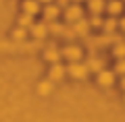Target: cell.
<instances>
[{
	"label": "cell",
	"instance_id": "25",
	"mask_svg": "<svg viewBox=\"0 0 125 122\" xmlns=\"http://www.w3.org/2000/svg\"><path fill=\"white\" fill-rule=\"evenodd\" d=\"M73 2H81V0H73Z\"/></svg>",
	"mask_w": 125,
	"mask_h": 122
},
{
	"label": "cell",
	"instance_id": "23",
	"mask_svg": "<svg viewBox=\"0 0 125 122\" xmlns=\"http://www.w3.org/2000/svg\"><path fill=\"white\" fill-rule=\"evenodd\" d=\"M121 87L125 89V74H123V81H121Z\"/></svg>",
	"mask_w": 125,
	"mask_h": 122
},
{
	"label": "cell",
	"instance_id": "16",
	"mask_svg": "<svg viewBox=\"0 0 125 122\" xmlns=\"http://www.w3.org/2000/svg\"><path fill=\"white\" fill-rule=\"evenodd\" d=\"M50 91H52V83H50V81H46V83H40V85H38V93H40V95H48Z\"/></svg>",
	"mask_w": 125,
	"mask_h": 122
},
{
	"label": "cell",
	"instance_id": "12",
	"mask_svg": "<svg viewBox=\"0 0 125 122\" xmlns=\"http://www.w3.org/2000/svg\"><path fill=\"white\" fill-rule=\"evenodd\" d=\"M88 27H90V23L83 21V19H79V21L73 23V31H75V33H79V35H83L85 31H88Z\"/></svg>",
	"mask_w": 125,
	"mask_h": 122
},
{
	"label": "cell",
	"instance_id": "11",
	"mask_svg": "<svg viewBox=\"0 0 125 122\" xmlns=\"http://www.w3.org/2000/svg\"><path fill=\"white\" fill-rule=\"evenodd\" d=\"M58 13H61V8H58V6H46V8H44L46 21H54V19L58 17Z\"/></svg>",
	"mask_w": 125,
	"mask_h": 122
},
{
	"label": "cell",
	"instance_id": "5",
	"mask_svg": "<svg viewBox=\"0 0 125 122\" xmlns=\"http://www.w3.org/2000/svg\"><path fill=\"white\" fill-rule=\"evenodd\" d=\"M46 33H48V27L44 25V23H36V25H31V35L36 39H44Z\"/></svg>",
	"mask_w": 125,
	"mask_h": 122
},
{
	"label": "cell",
	"instance_id": "19",
	"mask_svg": "<svg viewBox=\"0 0 125 122\" xmlns=\"http://www.w3.org/2000/svg\"><path fill=\"white\" fill-rule=\"evenodd\" d=\"M115 73L125 74V58H119V62H117V66H115Z\"/></svg>",
	"mask_w": 125,
	"mask_h": 122
},
{
	"label": "cell",
	"instance_id": "6",
	"mask_svg": "<svg viewBox=\"0 0 125 122\" xmlns=\"http://www.w3.org/2000/svg\"><path fill=\"white\" fill-rule=\"evenodd\" d=\"M23 10H25L27 15L40 13V2H38V0H25V2H23Z\"/></svg>",
	"mask_w": 125,
	"mask_h": 122
},
{
	"label": "cell",
	"instance_id": "18",
	"mask_svg": "<svg viewBox=\"0 0 125 122\" xmlns=\"http://www.w3.org/2000/svg\"><path fill=\"white\" fill-rule=\"evenodd\" d=\"M25 35H27L25 27H19V29H15V31H13V37H15V39H23Z\"/></svg>",
	"mask_w": 125,
	"mask_h": 122
},
{
	"label": "cell",
	"instance_id": "1",
	"mask_svg": "<svg viewBox=\"0 0 125 122\" xmlns=\"http://www.w3.org/2000/svg\"><path fill=\"white\" fill-rule=\"evenodd\" d=\"M81 17H83V8H81V6H77V2H75L73 6H67V10H65V19H67L69 23L79 21Z\"/></svg>",
	"mask_w": 125,
	"mask_h": 122
},
{
	"label": "cell",
	"instance_id": "14",
	"mask_svg": "<svg viewBox=\"0 0 125 122\" xmlns=\"http://www.w3.org/2000/svg\"><path fill=\"white\" fill-rule=\"evenodd\" d=\"M19 25H21V27H31V25H33V15L23 13L21 17H19Z\"/></svg>",
	"mask_w": 125,
	"mask_h": 122
},
{
	"label": "cell",
	"instance_id": "10",
	"mask_svg": "<svg viewBox=\"0 0 125 122\" xmlns=\"http://www.w3.org/2000/svg\"><path fill=\"white\" fill-rule=\"evenodd\" d=\"M104 8L108 10V15H119L121 10H123V2H119V0H111Z\"/></svg>",
	"mask_w": 125,
	"mask_h": 122
},
{
	"label": "cell",
	"instance_id": "2",
	"mask_svg": "<svg viewBox=\"0 0 125 122\" xmlns=\"http://www.w3.org/2000/svg\"><path fill=\"white\" fill-rule=\"evenodd\" d=\"M65 70H67L73 79H85V74H88V68H85L83 64H77V62H71Z\"/></svg>",
	"mask_w": 125,
	"mask_h": 122
},
{
	"label": "cell",
	"instance_id": "24",
	"mask_svg": "<svg viewBox=\"0 0 125 122\" xmlns=\"http://www.w3.org/2000/svg\"><path fill=\"white\" fill-rule=\"evenodd\" d=\"M38 2H40V4H42V2H44V4H46V2H50V0H38Z\"/></svg>",
	"mask_w": 125,
	"mask_h": 122
},
{
	"label": "cell",
	"instance_id": "20",
	"mask_svg": "<svg viewBox=\"0 0 125 122\" xmlns=\"http://www.w3.org/2000/svg\"><path fill=\"white\" fill-rule=\"evenodd\" d=\"M90 25H92V27H102V19H100V15H92Z\"/></svg>",
	"mask_w": 125,
	"mask_h": 122
},
{
	"label": "cell",
	"instance_id": "21",
	"mask_svg": "<svg viewBox=\"0 0 125 122\" xmlns=\"http://www.w3.org/2000/svg\"><path fill=\"white\" fill-rule=\"evenodd\" d=\"M69 0H56V6H67Z\"/></svg>",
	"mask_w": 125,
	"mask_h": 122
},
{
	"label": "cell",
	"instance_id": "4",
	"mask_svg": "<svg viewBox=\"0 0 125 122\" xmlns=\"http://www.w3.org/2000/svg\"><path fill=\"white\" fill-rule=\"evenodd\" d=\"M61 56H65V58H69L71 62H77L81 58V50L79 48H75V46H69V48H65L61 52Z\"/></svg>",
	"mask_w": 125,
	"mask_h": 122
},
{
	"label": "cell",
	"instance_id": "15",
	"mask_svg": "<svg viewBox=\"0 0 125 122\" xmlns=\"http://www.w3.org/2000/svg\"><path fill=\"white\" fill-rule=\"evenodd\" d=\"M113 54L117 58H125V41H117V46L113 48Z\"/></svg>",
	"mask_w": 125,
	"mask_h": 122
},
{
	"label": "cell",
	"instance_id": "22",
	"mask_svg": "<svg viewBox=\"0 0 125 122\" xmlns=\"http://www.w3.org/2000/svg\"><path fill=\"white\" fill-rule=\"evenodd\" d=\"M121 27H123V31H125V19H121Z\"/></svg>",
	"mask_w": 125,
	"mask_h": 122
},
{
	"label": "cell",
	"instance_id": "8",
	"mask_svg": "<svg viewBox=\"0 0 125 122\" xmlns=\"http://www.w3.org/2000/svg\"><path fill=\"white\" fill-rule=\"evenodd\" d=\"M88 6L92 15H100L104 10V0H88Z\"/></svg>",
	"mask_w": 125,
	"mask_h": 122
},
{
	"label": "cell",
	"instance_id": "9",
	"mask_svg": "<svg viewBox=\"0 0 125 122\" xmlns=\"http://www.w3.org/2000/svg\"><path fill=\"white\" fill-rule=\"evenodd\" d=\"M85 68L92 70V73H98V70L104 68V60H102V58H90V62H88Z\"/></svg>",
	"mask_w": 125,
	"mask_h": 122
},
{
	"label": "cell",
	"instance_id": "17",
	"mask_svg": "<svg viewBox=\"0 0 125 122\" xmlns=\"http://www.w3.org/2000/svg\"><path fill=\"white\" fill-rule=\"evenodd\" d=\"M102 27H104L106 31H115V27H117V21H115L113 17H108L106 21H102Z\"/></svg>",
	"mask_w": 125,
	"mask_h": 122
},
{
	"label": "cell",
	"instance_id": "3",
	"mask_svg": "<svg viewBox=\"0 0 125 122\" xmlns=\"http://www.w3.org/2000/svg\"><path fill=\"white\" fill-rule=\"evenodd\" d=\"M98 83L104 85V87H111L113 83H115V73H111V70H98Z\"/></svg>",
	"mask_w": 125,
	"mask_h": 122
},
{
	"label": "cell",
	"instance_id": "7",
	"mask_svg": "<svg viewBox=\"0 0 125 122\" xmlns=\"http://www.w3.org/2000/svg\"><path fill=\"white\" fill-rule=\"evenodd\" d=\"M65 73H67V70H65V66H61L58 62H54L52 68H50V79H52V81H56V79H62V77H65Z\"/></svg>",
	"mask_w": 125,
	"mask_h": 122
},
{
	"label": "cell",
	"instance_id": "13",
	"mask_svg": "<svg viewBox=\"0 0 125 122\" xmlns=\"http://www.w3.org/2000/svg\"><path fill=\"white\" fill-rule=\"evenodd\" d=\"M44 56H46V60H50L52 64H54V62H58V60H61V52H58V50H54V48H48V50H46V54H44Z\"/></svg>",
	"mask_w": 125,
	"mask_h": 122
}]
</instances>
